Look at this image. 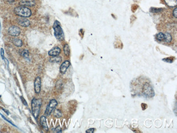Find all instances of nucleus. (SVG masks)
<instances>
[{
    "label": "nucleus",
    "mask_w": 177,
    "mask_h": 133,
    "mask_svg": "<svg viewBox=\"0 0 177 133\" xmlns=\"http://www.w3.org/2000/svg\"><path fill=\"white\" fill-rule=\"evenodd\" d=\"M49 61L51 63H60L62 61V57L61 56H53L50 59Z\"/></svg>",
    "instance_id": "nucleus-14"
},
{
    "label": "nucleus",
    "mask_w": 177,
    "mask_h": 133,
    "mask_svg": "<svg viewBox=\"0 0 177 133\" xmlns=\"http://www.w3.org/2000/svg\"><path fill=\"white\" fill-rule=\"evenodd\" d=\"M42 104V100L40 99L33 98L32 100V112L33 116L36 119L38 118L39 115Z\"/></svg>",
    "instance_id": "nucleus-2"
},
{
    "label": "nucleus",
    "mask_w": 177,
    "mask_h": 133,
    "mask_svg": "<svg viewBox=\"0 0 177 133\" xmlns=\"http://www.w3.org/2000/svg\"><path fill=\"white\" fill-rule=\"evenodd\" d=\"M156 38L159 41H162L163 40H164V34L163 33H159L156 35Z\"/></svg>",
    "instance_id": "nucleus-20"
},
{
    "label": "nucleus",
    "mask_w": 177,
    "mask_h": 133,
    "mask_svg": "<svg viewBox=\"0 0 177 133\" xmlns=\"http://www.w3.org/2000/svg\"><path fill=\"white\" fill-rule=\"evenodd\" d=\"M143 93L146 97L152 98L155 95L153 88L149 83H145L143 87Z\"/></svg>",
    "instance_id": "nucleus-4"
},
{
    "label": "nucleus",
    "mask_w": 177,
    "mask_h": 133,
    "mask_svg": "<svg viewBox=\"0 0 177 133\" xmlns=\"http://www.w3.org/2000/svg\"><path fill=\"white\" fill-rule=\"evenodd\" d=\"M167 5L171 7L176 6V0H164Z\"/></svg>",
    "instance_id": "nucleus-15"
},
{
    "label": "nucleus",
    "mask_w": 177,
    "mask_h": 133,
    "mask_svg": "<svg viewBox=\"0 0 177 133\" xmlns=\"http://www.w3.org/2000/svg\"><path fill=\"white\" fill-rule=\"evenodd\" d=\"M20 5L23 6L32 7L36 5L35 0H21Z\"/></svg>",
    "instance_id": "nucleus-10"
},
{
    "label": "nucleus",
    "mask_w": 177,
    "mask_h": 133,
    "mask_svg": "<svg viewBox=\"0 0 177 133\" xmlns=\"http://www.w3.org/2000/svg\"><path fill=\"white\" fill-rule=\"evenodd\" d=\"M21 99L22 100V102L23 103V104H24V105H27V103H26V100H25V99L23 97H22V96H21Z\"/></svg>",
    "instance_id": "nucleus-27"
},
{
    "label": "nucleus",
    "mask_w": 177,
    "mask_h": 133,
    "mask_svg": "<svg viewBox=\"0 0 177 133\" xmlns=\"http://www.w3.org/2000/svg\"><path fill=\"white\" fill-rule=\"evenodd\" d=\"M7 1L9 2H13L15 1V0H7Z\"/></svg>",
    "instance_id": "nucleus-29"
},
{
    "label": "nucleus",
    "mask_w": 177,
    "mask_h": 133,
    "mask_svg": "<svg viewBox=\"0 0 177 133\" xmlns=\"http://www.w3.org/2000/svg\"><path fill=\"white\" fill-rule=\"evenodd\" d=\"M16 21L20 26L22 27H28L30 25V21L26 18L20 17L16 19Z\"/></svg>",
    "instance_id": "nucleus-7"
},
{
    "label": "nucleus",
    "mask_w": 177,
    "mask_h": 133,
    "mask_svg": "<svg viewBox=\"0 0 177 133\" xmlns=\"http://www.w3.org/2000/svg\"><path fill=\"white\" fill-rule=\"evenodd\" d=\"M164 41L167 43H170L172 41V36L169 33H166L164 34Z\"/></svg>",
    "instance_id": "nucleus-17"
},
{
    "label": "nucleus",
    "mask_w": 177,
    "mask_h": 133,
    "mask_svg": "<svg viewBox=\"0 0 177 133\" xmlns=\"http://www.w3.org/2000/svg\"><path fill=\"white\" fill-rule=\"evenodd\" d=\"M20 33H21V30L18 26H12L8 29V33L11 36H13V37H17V36L20 35Z\"/></svg>",
    "instance_id": "nucleus-6"
},
{
    "label": "nucleus",
    "mask_w": 177,
    "mask_h": 133,
    "mask_svg": "<svg viewBox=\"0 0 177 133\" xmlns=\"http://www.w3.org/2000/svg\"><path fill=\"white\" fill-rule=\"evenodd\" d=\"M34 91L37 94H38L40 92L41 90V79L40 77H37L34 80Z\"/></svg>",
    "instance_id": "nucleus-8"
},
{
    "label": "nucleus",
    "mask_w": 177,
    "mask_h": 133,
    "mask_svg": "<svg viewBox=\"0 0 177 133\" xmlns=\"http://www.w3.org/2000/svg\"><path fill=\"white\" fill-rule=\"evenodd\" d=\"M61 53V49L59 47H54L49 51L48 54L50 56H58Z\"/></svg>",
    "instance_id": "nucleus-9"
},
{
    "label": "nucleus",
    "mask_w": 177,
    "mask_h": 133,
    "mask_svg": "<svg viewBox=\"0 0 177 133\" xmlns=\"http://www.w3.org/2000/svg\"><path fill=\"white\" fill-rule=\"evenodd\" d=\"M142 110H146V108H147V105L146 104H143L142 103Z\"/></svg>",
    "instance_id": "nucleus-26"
},
{
    "label": "nucleus",
    "mask_w": 177,
    "mask_h": 133,
    "mask_svg": "<svg viewBox=\"0 0 177 133\" xmlns=\"http://www.w3.org/2000/svg\"><path fill=\"white\" fill-rule=\"evenodd\" d=\"M21 56L24 58L28 59L29 58V52L27 50H23L21 52Z\"/></svg>",
    "instance_id": "nucleus-18"
},
{
    "label": "nucleus",
    "mask_w": 177,
    "mask_h": 133,
    "mask_svg": "<svg viewBox=\"0 0 177 133\" xmlns=\"http://www.w3.org/2000/svg\"><path fill=\"white\" fill-rule=\"evenodd\" d=\"M53 29L54 30V34L56 38L60 41H62L64 39V34L60 22L56 20L53 23Z\"/></svg>",
    "instance_id": "nucleus-1"
},
{
    "label": "nucleus",
    "mask_w": 177,
    "mask_h": 133,
    "mask_svg": "<svg viewBox=\"0 0 177 133\" xmlns=\"http://www.w3.org/2000/svg\"><path fill=\"white\" fill-rule=\"evenodd\" d=\"M55 132H57V133H61V132H62V130H61V127H60V126L57 127L55 128Z\"/></svg>",
    "instance_id": "nucleus-23"
},
{
    "label": "nucleus",
    "mask_w": 177,
    "mask_h": 133,
    "mask_svg": "<svg viewBox=\"0 0 177 133\" xmlns=\"http://www.w3.org/2000/svg\"><path fill=\"white\" fill-rule=\"evenodd\" d=\"M1 54L2 58L3 59H5V55H4V50H3V49H2V48L1 49Z\"/></svg>",
    "instance_id": "nucleus-28"
},
{
    "label": "nucleus",
    "mask_w": 177,
    "mask_h": 133,
    "mask_svg": "<svg viewBox=\"0 0 177 133\" xmlns=\"http://www.w3.org/2000/svg\"><path fill=\"white\" fill-rule=\"evenodd\" d=\"M12 43H13L14 45H15L17 47H21L22 45V41L21 39H20L19 38H13L12 40Z\"/></svg>",
    "instance_id": "nucleus-13"
},
{
    "label": "nucleus",
    "mask_w": 177,
    "mask_h": 133,
    "mask_svg": "<svg viewBox=\"0 0 177 133\" xmlns=\"http://www.w3.org/2000/svg\"><path fill=\"white\" fill-rule=\"evenodd\" d=\"M1 23H0V34H1Z\"/></svg>",
    "instance_id": "nucleus-30"
},
{
    "label": "nucleus",
    "mask_w": 177,
    "mask_h": 133,
    "mask_svg": "<svg viewBox=\"0 0 177 133\" xmlns=\"http://www.w3.org/2000/svg\"><path fill=\"white\" fill-rule=\"evenodd\" d=\"M70 65V63L69 61H65L64 62H63L60 67V71L61 73L64 74L68 69V68L69 67Z\"/></svg>",
    "instance_id": "nucleus-11"
},
{
    "label": "nucleus",
    "mask_w": 177,
    "mask_h": 133,
    "mask_svg": "<svg viewBox=\"0 0 177 133\" xmlns=\"http://www.w3.org/2000/svg\"><path fill=\"white\" fill-rule=\"evenodd\" d=\"M57 102L55 99H52L50 100V103H49L48 105L47 106V107L46 108V110L45 111V115L46 116H49L50 115L51 112L54 110V108L57 106Z\"/></svg>",
    "instance_id": "nucleus-5"
},
{
    "label": "nucleus",
    "mask_w": 177,
    "mask_h": 133,
    "mask_svg": "<svg viewBox=\"0 0 177 133\" xmlns=\"http://www.w3.org/2000/svg\"><path fill=\"white\" fill-rule=\"evenodd\" d=\"M150 11L151 12H153V13H159V12L162 11V9L161 8H151Z\"/></svg>",
    "instance_id": "nucleus-21"
},
{
    "label": "nucleus",
    "mask_w": 177,
    "mask_h": 133,
    "mask_svg": "<svg viewBox=\"0 0 177 133\" xmlns=\"http://www.w3.org/2000/svg\"><path fill=\"white\" fill-rule=\"evenodd\" d=\"M173 16L175 18L177 17V9L175 8L174 10H173Z\"/></svg>",
    "instance_id": "nucleus-25"
},
{
    "label": "nucleus",
    "mask_w": 177,
    "mask_h": 133,
    "mask_svg": "<svg viewBox=\"0 0 177 133\" xmlns=\"http://www.w3.org/2000/svg\"><path fill=\"white\" fill-rule=\"evenodd\" d=\"M14 11L16 15L19 16V17L24 18L30 17L32 15V11L31 9L26 6H21L16 7L14 9Z\"/></svg>",
    "instance_id": "nucleus-3"
},
{
    "label": "nucleus",
    "mask_w": 177,
    "mask_h": 133,
    "mask_svg": "<svg viewBox=\"0 0 177 133\" xmlns=\"http://www.w3.org/2000/svg\"><path fill=\"white\" fill-rule=\"evenodd\" d=\"M53 115H54V116L56 117V118H60L62 116V115L61 111L58 109H56L55 110L54 113H53Z\"/></svg>",
    "instance_id": "nucleus-19"
},
{
    "label": "nucleus",
    "mask_w": 177,
    "mask_h": 133,
    "mask_svg": "<svg viewBox=\"0 0 177 133\" xmlns=\"http://www.w3.org/2000/svg\"><path fill=\"white\" fill-rule=\"evenodd\" d=\"M63 51H64V53L65 55V56H69L70 55V48H69V46L68 44H65V45L63 47Z\"/></svg>",
    "instance_id": "nucleus-16"
},
{
    "label": "nucleus",
    "mask_w": 177,
    "mask_h": 133,
    "mask_svg": "<svg viewBox=\"0 0 177 133\" xmlns=\"http://www.w3.org/2000/svg\"><path fill=\"white\" fill-rule=\"evenodd\" d=\"M163 61L164 62H168V63H172V62H173V58L168 57L166 58H163Z\"/></svg>",
    "instance_id": "nucleus-22"
},
{
    "label": "nucleus",
    "mask_w": 177,
    "mask_h": 133,
    "mask_svg": "<svg viewBox=\"0 0 177 133\" xmlns=\"http://www.w3.org/2000/svg\"><path fill=\"white\" fill-rule=\"evenodd\" d=\"M40 123L41 124L42 128L44 129L45 130H48V126L47 124V120L46 117L44 116H42L40 118Z\"/></svg>",
    "instance_id": "nucleus-12"
},
{
    "label": "nucleus",
    "mask_w": 177,
    "mask_h": 133,
    "mask_svg": "<svg viewBox=\"0 0 177 133\" xmlns=\"http://www.w3.org/2000/svg\"><path fill=\"white\" fill-rule=\"evenodd\" d=\"M94 130H95V129L94 128H90V129H88L86 132L87 133H93Z\"/></svg>",
    "instance_id": "nucleus-24"
}]
</instances>
